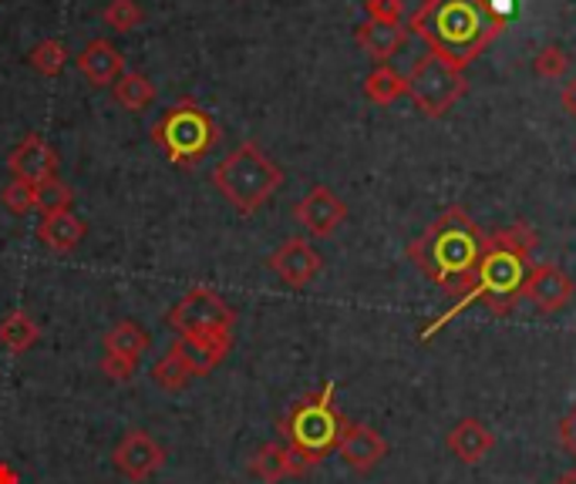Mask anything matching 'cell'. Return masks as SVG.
Listing matches in <instances>:
<instances>
[{
  "label": "cell",
  "instance_id": "obj_24",
  "mask_svg": "<svg viewBox=\"0 0 576 484\" xmlns=\"http://www.w3.org/2000/svg\"><path fill=\"white\" fill-rule=\"evenodd\" d=\"M408 95V81L405 74H398L395 68L388 64H377L368 77H364V98L371 105H392L398 98Z\"/></svg>",
  "mask_w": 576,
  "mask_h": 484
},
{
  "label": "cell",
  "instance_id": "obj_15",
  "mask_svg": "<svg viewBox=\"0 0 576 484\" xmlns=\"http://www.w3.org/2000/svg\"><path fill=\"white\" fill-rule=\"evenodd\" d=\"M182 356L185 367L196 377H209L216 367H223L229 350H233V334H189V337H176V343L169 347Z\"/></svg>",
  "mask_w": 576,
  "mask_h": 484
},
{
  "label": "cell",
  "instance_id": "obj_9",
  "mask_svg": "<svg viewBox=\"0 0 576 484\" xmlns=\"http://www.w3.org/2000/svg\"><path fill=\"white\" fill-rule=\"evenodd\" d=\"M166 458H169V451L145 427L125 431L119 437V444H115V451H111L115 471H119L122 477H129V481H135V484L156 477L166 468Z\"/></svg>",
  "mask_w": 576,
  "mask_h": 484
},
{
  "label": "cell",
  "instance_id": "obj_19",
  "mask_svg": "<svg viewBox=\"0 0 576 484\" xmlns=\"http://www.w3.org/2000/svg\"><path fill=\"white\" fill-rule=\"evenodd\" d=\"M355 40H358V48L371 58V61H377V64H384V61H392L401 48H405V40H408V27L398 21V24H392V21H364L358 31H355Z\"/></svg>",
  "mask_w": 576,
  "mask_h": 484
},
{
  "label": "cell",
  "instance_id": "obj_11",
  "mask_svg": "<svg viewBox=\"0 0 576 484\" xmlns=\"http://www.w3.org/2000/svg\"><path fill=\"white\" fill-rule=\"evenodd\" d=\"M58 166H61V158H58L55 145L37 132L24 135L8 155L11 179L27 182V185H45V182L58 179Z\"/></svg>",
  "mask_w": 576,
  "mask_h": 484
},
{
  "label": "cell",
  "instance_id": "obj_23",
  "mask_svg": "<svg viewBox=\"0 0 576 484\" xmlns=\"http://www.w3.org/2000/svg\"><path fill=\"white\" fill-rule=\"evenodd\" d=\"M111 98L125 111H145L152 101H156V85L142 74V71H125L119 81L111 85Z\"/></svg>",
  "mask_w": 576,
  "mask_h": 484
},
{
  "label": "cell",
  "instance_id": "obj_12",
  "mask_svg": "<svg viewBox=\"0 0 576 484\" xmlns=\"http://www.w3.org/2000/svg\"><path fill=\"white\" fill-rule=\"evenodd\" d=\"M293 219L307 229V235L327 239L344 226V219H348V206H344L327 185H314L293 206Z\"/></svg>",
  "mask_w": 576,
  "mask_h": 484
},
{
  "label": "cell",
  "instance_id": "obj_1",
  "mask_svg": "<svg viewBox=\"0 0 576 484\" xmlns=\"http://www.w3.org/2000/svg\"><path fill=\"white\" fill-rule=\"evenodd\" d=\"M485 246L489 235L472 222V216L463 206H448L415 242H408V259L458 303L472 290Z\"/></svg>",
  "mask_w": 576,
  "mask_h": 484
},
{
  "label": "cell",
  "instance_id": "obj_10",
  "mask_svg": "<svg viewBox=\"0 0 576 484\" xmlns=\"http://www.w3.org/2000/svg\"><path fill=\"white\" fill-rule=\"evenodd\" d=\"M266 266L274 269V276L284 282V287H290V290H303V287H311V282L321 276L324 259H321V253H317L307 239L290 235V239H284L280 246L271 253Z\"/></svg>",
  "mask_w": 576,
  "mask_h": 484
},
{
  "label": "cell",
  "instance_id": "obj_16",
  "mask_svg": "<svg viewBox=\"0 0 576 484\" xmlns=\"http://www.w3.org/2000/svg\"><path fill=\"white\" fill-rule=\"evenodd\" d=\"M247 468H250V474H253L256 481H263V484H280V481H287V477H303V474L314 471L297 451H290L284 440L260 444Z\"/></svg>",
  "mask_w": 576,
  "mask_h": 484
},
{
  "label": "cell",
  "instance_id": "obj_31",
  "mask_svg": "<svg viewBox=\"0 0 576 484\" xmlns=\"http://www.w3.org/2000/svg\"><path fill=\"white\" fill-rule=\"evenodd\" d=\"M532 71L540 74L543 81H563V77H566V71H569V55H566L563 48L550 45V48H543L540 55H536Z\"/></svg>",
  "mask_w": 576,
  "mask_h": 484
},
{
  "label": "cell",
  "instance_id": "obj_6",
  "mask_svg": "<svg viewBox=\"0 0 576 484\" xmlns=\"http://www.w3.org/2000/svg\"><path fill=\"white\" fill-rule=\"evenodd\" d=\"M152 142H156L176 169H196L200 161L216 148L219 125L213 114L192 98H179L166 114L152 125Z\"/></svg>",
  "mask_w": 576,
  "mask_h": 484
},
{
  "label": "cell",
  "instance_id": "obj_34",
  "mask_svg": "<svg viewBox=\"0 0 576 484\" xmlns=\"http://www.w3.org/2000/svg\"><path fill=\"white\" fill-rule=\"evenodd\" d=\"M556 437H560V444H563V451L576 458V408H573V411L560 421Z\"/></svg>",
  "mask_w": 576,
  "mask_h": 484
},
{
  "label": "cell",
  "instance_id": "obj_32",
  "mask_svg": "<svg viewBox=\"0 0 576 484\" xmlns=\"http://www.w3.org/2000/svg\"><path fill=\"white\" fill-rule=\"evenodd\" d=\"M139 371V363L125 360V356H111V353H101L98 360V374L108 377L111 384H129Z\"/></svg>",
  "mask_w": 576,
  "mask_h": 484
},
{
  "label": "cell",
  "instance_id": "obj_13",
  "mask_svg": "<svg viewBox=\"0 0 576 484\" xmlns=\"http://www.w3.org/2000/svg\"><path fill=\"white\" fill-rule=\"evenodd\" d=\"M523 297L540 310V313H560L573 303L576 297V287H573V279L553 266V263H540V266H532L529 276H526V287H523Z\"/></svg>",
  "mask_w": 576,
  "mask_h": 484
},
{
  "label": "cell",
  "instance_id": "obj_2",
  "mask_svg": "<svg viewBox=\"0 0 576 484\" xmlns=\"http://www.w3.org/2000/svg\"><path fill=\"white\" fill-rule=\"evenodd\" d=\"M408 31L442 61L466 68L506 31V17L492 8V0H425L408 17Z\"/></svg>",
  "mask_w": 576,
  "mask_h": 484
},
{
  "label": "cell",
  "instance_id": "obj_26",
  "mask_svg": "<svg viewBox=\"0 0 576 484\" xmlns=\"http://www.w3.org/2000/svg\"><path fill=\"white\" fill-rule=\"evenodd\" d=\"M148 377H152V384H156L159 390H166V394H179V390L189 387V380H196V374L185 367L176 350H166L156 363H152Z\"/></svg>",
  "mask_w": 576,
  "mask_h": 484
},
{
  "label": "cell",
  "instance_id": "obj_35",
  "mask_svg": "<svg viewBox=\"0 0 576 484\" xmlns=\"http://www.w3.org/2000/svg\"><path fill=\"white\" fill-rule=\"evenodd\" d=\"M563 108L576 118V77L569 81V85L563 88Z\"/></svg>",
  "mask_w": 576,
  "mask_h": 484
},
{
  "label": "cell",
  "instance_id": "obj_20",
  "mask_svg": "<svg viewBox=\"0 0 576 484\" xmlns=\"http://www.w3.org/2000/svg\"><path fill=\"white\" fill-rule=\"evenodd\" d=\"M445 444H448V451H452L458 461H463V464H479V461L495 448V437H492V431H489L482 421L466 418V421H458V424L448 431Z\"/></svg>",
  "mask_w": 576,
  "mask_h": 484
},
{
  "label": "cell",
  "instance_id": "obj_17",
  "mask_svg": "<svg viewBox=\"0 0 576 484\" xmlns=\"http://www.w3.org/2000/svg\"><path fill=\"white\" fill-rule=\"evenodd\" d=\"M79 74L88 81L92 88H111L115 81L125 74V55L111 45L108 37H95L82 48V55L74 58Z\"/></svg>",
  "mask_w": 576,
  "mask_h": 484
},
{
  "label": "cell",
  "instance_id": "obj_29",
  "mask_svg": "<svg viewBox=\"0 0 576 484\" xmlns=\"http://www.w3.org/2000/svg\"><path fill=\"white\" fill-rule=\"evenodd\" d=\"M0 202H4V209L11 216H27L37 209V185H27V182H17L11 179L4 189H0Z\"/></svg>",
  "mask_w": 576,
  "mask_h": 484
},
{
  "label": "cell",
  "instance_id": "obj_36",
  "mask_svg": "<svg viewBox=\"0 0 576 484\" xmlns=\"http://www.w3.org/2000/svg\"><path fill=\"white\" fill-rule=\"evenodd\" d=\"M0 484H21V474H17V468H14V464L0 461Z\"/></svg>",
  "mask_w": 576,
  "mask_h": 484
},
{
  "label": "cell",
  "instance_id": "obj_14",
  "mask_svg": "<svg viewBox=\"0 0 576 484\" xmlns=\"http://www.w3.org/2000/svg\"><path fill=\"white\" fill-rule=\"evenodd\" d=\"M337 455L344 458L351 471L358 474H371L384 455H388V440H384L374 427L368 424H358V421H348L340 431V440H337Z\"/></svg>",
  "mask_w": 576,
  "mask_h": 484
},
{
  "label": "cell",
  "instance_id": "obj_37",
  "mask_svg": "<svg viewBox=\"0 0 576 484\" xmlns=\"http://www.w3.org/2000/svg\"><path fill=\"white\" fill-rule=\"evenodd\" d=\"M553 484H576V471H566V474H560Z\"/></svg>",
  "mask_w": 576,
  "mask_h": 484
},
{
  "label": "cell",
  "instance_id": "obj_28",
  "mask_svg": "<svg viewBox=\"0 0 576 484\" xmlns=\"http://www.w3.org/2000/svg\"><path fill=\"white\" fill-rule=\"evenodd\" d=\"M74 206V189L61 179H51L45 185H37V213L48 216V213H64Z\"/></svg>",
  "mask_w": 576,
  "mask_h": 484
},
{
  "label": "cell",
  "instance_id": "obj_4",
  "mask_svg": "<svg viewBox=\"0 0 576 484\" xmlns=\"http://www.w3.org/2000/svg\"><path fill=\"white\" fill-rule=\"evenodd\" d=\"M529 256H519V253H513L509 246H503L499 239H492L489 235V246H485V256H482V263H479V276H476V282H472V290L458 300L452 310H445L432 327L421 334V340H429L439 327H445V323L452 319V316H458L463 313L469 303H485V310L492 313V316H509L513 310H516V303L523 300V287H526V276H529Z\"/></svg>",
  "mask_w": 576,
  "mask_h": 484
},
{
  "label": "cell",
  "instance_id": "obj_5",
  "mask_svg": "<svg viewBox=\"0 0 576 484\" xmlns=\"http://www.w3.org/2000/svg\"><path fill=\"white\" fill-rule=\"evenodd\" d=\"M334 394H337V384L327 380L321 390L303 394L277 424L280 440L311 468L324 464V458L331 451H337L340 431H344V424H348V418H344L337 408Z\"/></svg>",
  "mask_w": 576,
  "mask_h": 484
},
{
  "label": "cell",
  "instance_id": "obj_3",
  "mask_svg": "<svg viewBox=\"0 0 576 484\" xmlns=\"http://www.w3.org/2000/svg\"><path fill=\"white\" fill-rule=\"evenodd\" d=\"M209 182L243 219H250L280 192L284 169L256 142H240L233 152L223 155Z\"/></svg>",
  "mask_w": 576,
  "mask_h": 484
},
{
  "label": "cell",
  "instance_id": "obj_27",
  "mask_svg": "<svg viewBox=\"0 0 576 484\" xmlns=\"http://www.w3.org/2000/svg\"><path fill=\"white\" fill-rule=\"evenodd\" d=\"M101 21H105L115 34H129V31L142 27L145 11L135 4V0H108V8L101 11Z\"/></svg>",
  "mask_w": 576,
  "mask_h": 484
},
{
  "label": "cell",
  "instance_id": "obj_8",
  "mask_svg": "<svg viewBox=\"0 0 576 484\" xmlns=\"http://www.w3.org/2000/svg\"><path fill=\"white\" fill-rule=\"evenodd\" d=\"M166 323H169V330H176V337H189V334H233L237 310L229 306L213 287H206V282H196V287H189L179 297V303L169 310Z\"/></svg>",
  "mask_w": 576,
  "mask_h": 484
},
{
  "label": "cell",
  "instance_id": "obj_30",
  "mask_svg": "<svg viewBox=\"0 0 576 484\" xmlns=\"http://www.w3.org/2000/svg\"><path fill=\"white\" fill-rule=\"evenodd\" d=\"M492 239H499L503 246H509V250L519 253V256H529V253L536 250V242H540L536 229L526 226V222H513V226H506V229H499V232H492Z\"/></svg>",
  "mask_w": 576,
  "mask_h": 484
},
{
  "label": "cell",
  "instance_id": "obj_7",
  "mask_svg": "<svg viewBox=\"0 0 576 484\" xmlns=\"http://www.w3.org/2000/svg\"><path fill=\"white\" fill-rule=\"evenodd\" d=\"M405 81H408V98L418 105L421 114H429V118H442L448 108H455L458 98L466 95L463 68L442 61L439 55L418 58L411 64V71L405 74Z\"/></svg>",
  "mask_w": 576,
  "mask_h": 484
},
{
  "label": "cell",
  "instance_id": "obj_33",
  "mask_svg": "<svg viewBox=\"0 0 576 484\" xmlns=\"http://www.w3.org/2000/svg\"><path fill=\"white\" fill-rule=\"evenodd\" d=\"M368 17L371 21H392L398 24L401 14H405V0H368Z\"/></svg>",
  "mask_w": 576,
  "mask_h": 484
},
{
  "label": "cell",
  "instance_id": "obj_18",
  "mask_svg": "<svg viewBox=\"0 0 576 484\" xmlns=\"http://www.w3.org/2000/svg\"><path fill=\"white\" fill-rule=\"evenodd\" d=\"M34 235H37V242L48 250V253H55V256H68V253H74L85 242V235H88V226L74 216L71 209H64V213H48V216H41V222H37V229H34Z\"/></svg>",
  "mask_w": 576,
  "mask_h": 484
},
{
  "label": "cell",
  "instance_id": "obj_25",
  "mask_svg": "<svg viewBox=\"0 0 576 484\" xmlns=\"http://www.w3.org/2000/svg\"><path fill=\"white\" fill-rule=\"evenodd\" d=\"M27 61H31V68L41 74V77H61L64 68H68V61H71V51H68L64 40L45 37V40H37V45L27 51Z\"/></svg>",
  "mask_w": 576,
  "mask_h": 484
},
{
  "label": "cell",
  "instance_id": "obj_21",
  "mask_svg": "<svg viewBox=\"0 0 576 484\" xmlns=\"http://www.w3.org/2000/svg\"><path fill=\"white\" fill-rule=\"evenodd\" d=\"M41 337H45L41 323H37L27 310H11V313H4V319H0V347L14 356L34 350L37 343H41Z\"/></svg>",
  "mask_w": 576,
  "mask_h": 484
},
{
  "label": "cell",
  "instance_id": "obj_22",
  "mask_svg": "<svg viewBox=\"0 0 576 484\" xmlns=\"http://www.w3.org/2000/svg\"><path fill=\"white\" fill-rule=\"evenodd\" d=\"M152 347V337L139 327L135 319H119L115 327L101 337V350L111 353V356H125L132 363L142 360V353Z\"/></svg>",
  "mask_w": 576,
  "mask_h": 484
}]
</instances>
